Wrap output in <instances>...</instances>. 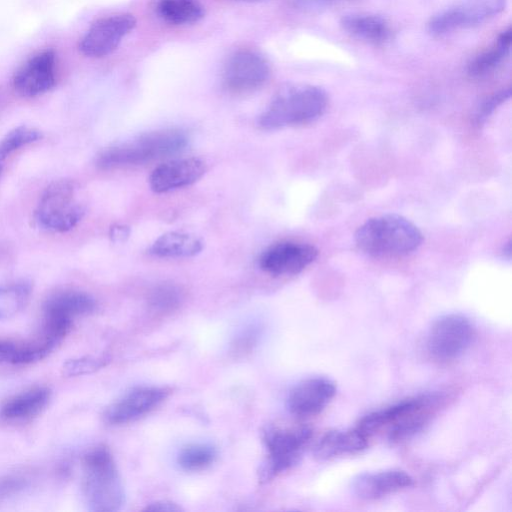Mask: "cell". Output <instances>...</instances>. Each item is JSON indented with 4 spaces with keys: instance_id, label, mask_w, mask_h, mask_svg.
Instances as JSON below:
<instances>
[{
    "instance_id": "6da1fadb",
    "label": "cell",
    "mask_w": 512,
    "mask_h": 512,
    "mask_svg": "<svg viewBox=\"0 0 512 512\" xmlns=\"http://www.w3.org/2000/svg\"><path fill=\"white\" fill-rule=\"evenodd\" d=\"M423 241L419 228L396 214L373 217L355 233L357 247L373 257H399L417 250Z\"/></svg>"
},
{
    "instance_id": "7a4b0ae2",
    "label": "cell",
    "mask_w": 512,
    "mask_h": 512,
    "mask_svg": "<svg viewBox=\"0 0 512 512\" xmlns=\"http://www.w3.org/2000/svg\"><path fill=\"white\" fill-rule=\"evenodd\" d=\"M438 402L439 397L436 395H421L402 400L366 415L356 428L368 440L385 430L389 440L401 441L409 438L425 425Z\"/></svg>"
},
{
    "instance_id": "3957f363",
    "label": "cell",
    "mask_w": 512,
    "mask_h": 512,
    "mask_svg": "<svg viewBox=\"0 0 512 512\" xmlns=\"http://www.w3.org/2000/svg\"><path fill=\"white\" fill-rule=\"evenodd\" d=\"M328 105L326 91L314 85H291L281 89L259 116L258 125L271 130L309 123Z\"/></svg>"
},
{
    "instance_id": "277c9868",
    "label": "cell",
    "mask_w": 512,
    "mask_h": 512,
    "mask_svg": "<svg viewBox=\"0 0 512 512\" xmlns=\"http://www.w3.org/2000/svg\"><path fill=\"white\" fill-rule=\"evenodd\" d=\"M188 144L185 132L168 128L148 132L136 139L104 149L97 156L101 169L140 165L182 151Z\"/></svg>"
},
{
    "instance_id": "5b68a950",
    "label": "cell",
    "mask_w": 512,
    "mask_h": 512,
    "mask_svg": "<svg viewBox=\"0 0 512 512\" xmlns=\"http://www.w3.org/2000/svg\"><path fill=\"white\" fill-rule=\"evenodd\" d=\"M82 489L89 510L114 512L124 503V488L110 451L98 446L83 458Z\"/></svg>"
},
{
    "instance_id": "8992f818",
    "label": "cell",
    "mask_w": 512,
    "mask_h": 512,
    "mask_svg": "<svg viewBox=\"0 0 512 512\" xmlns=\"http://www.w3.org/2000/svg\"><path fill=\"white\" fill-rule=\"evenodd\" d=\"M84 214V205L77 199L76 183L60 179L44 191L35 211V220L42 229L61 233L74 228Z\"/></svg>"
},
{
    "instance_id": "52a82bcc",
    "label": "cell",
    "mask_w": 512,
    "mask_h": 512,
    "mask_svg": "<svg viewBox=\"0 0 512 512\" xmlns=\"http://www.w3.org/2000/svg\"><path fill=\"white\" fill-rule=\"evenodd\" d=\"M310 438L311 430L306 426L268 427L263 437L267 460L262 468V479L268 480L297 464Z\"/></svg>"
},
{
    "instance_id": "ba28073f",
    "label": "cell",
    "mask_w": 512,
    "mask_h": 512,
    "mask_svg": "<svg viewBox=\"0 0 512 512\" xmlns=\"http://www.w3.org/2000/svg\"><path fill=\"white\" fill-rule=\"evenodd\" d=\"M506 0H457L433 15L427 23L429 33L441 36L474 27L500 14Z\"/></svg>"
},
{
    "instance_id": "9c48e42d",
    "label": "cell",
    "mask_w": 512,
    "mask_h": 512,
    "mask_svg": "<svg viewBox=\"0 0 512 512\" xmlns=\"http://www.w3.org/2000/svg\"><path fill=\"white\" fill-rule=\"evenodd\" d=\"M474 330L470 321L458 314L444 315L431 326L427 348L431 356L441 362L454 360L470 346Z\"/></svg>"
},
{
    "instance_id": "30bf717a",
    "label": "cell",
    "mask_w": 512,
    "mask_h": 512,
    "mask_svg": "<svg viewBox=\"0 0 512 512\" xmlns=\"http://www.w3.org/2000/svg\"><path fill=\"white\" fill-rule=\"evenodd\" d=\"M270 75V64L264 56L253 50H239L225 63L222 79L228 91L242 94L261 88Z\"/></svg>"
},
{
    "instance_id": "8fae6325",
    "label": "cell",
    "mask_w": 512,
    "mask_h": 512,
    "mask_svg": "<svg viewBox=\"0 0 512 512\" xmlns=\"http://www.w3.org/2000/svg\"><path fill=\"white\" fill-rule=\"evenodd\" d=\"M318 256V250L311 244L282 241L264 250L259 259V267L274 276L295 275L303 271Z\"/></svg>"
},
{
    "instance_id": "7c38bea8",
    "label": "cell",
    "mask_w": 512,
    "mask_h": 512,
    "mask_svg": "<svg viewBox=\"0 0 512 512\" xmlns=\"http://www.w3.org/2000/svg\"><path fill=\"white\" fill-rule=\"evenodd\" d=\"M135 26L136 19L131 14H116L99 19L86 32L79 49L88 57L109 55Z\"/></svg>"
},
{
    "instance_id": "4fadbf2b",
    "label": "cell",
    "mask_w": 512,
    "mask_h": 512,
    "mask_svg": "<svg viewBox=\"0 0 512 512\" xmlns=\"http://www.w3.org/2000/svg\"><path fill=\"white\" fill-rule=\"evenodd\" d=\"M167 395L168 391L162 387L133 388L106 409L104 419L110 425L133 422L157 408Z\"/></svg>"
},
{
    "instance_id": "5bb4252c",
    "label": "cell",
    "mask_w": 512,
    "mask_h": 512,
    "mask_svg": "<svg viewBox=\"0 0 512 512\" xmlns=\"http://www.w3.org/2000/svg\"><path fill=\"white\" fill-rule=\"evenodd\" d=\"M55 54L46 50L31 57L15 73L13 86L22 96L33 97L50 90L55 83Z\"/></svg>"
},
{
    "instance_id": "9a60e30c",
    "label": "cell",
    "mask_w": 512,
    "mask_h": 512,
    "mask_svg": "<svg viewBox=\"0 0 512 512\" xmlns=\"http://www.w3.org/2000/svg\"><path fill=\"white\" fill-rule=\"evenodd\" d=\"M335 385L329 379L312 377L302 380L289 393V411L297 417H308L321 412L335 395Z\"/></svg>"
},
{
    "instance_id": "2e32d148",
    "label": "cell",
    "mask_w": 512,
    "mask_h": 512,
    "mask_svg": "<svg viewBox=\"0 0 512 512\" xmlns=\"http://www.w3.org/2000/svg\"><path fill=\"white\" fill-rule=\"evenodd\" d=\"M206 170L205 162L199 158L176 159L155 168L149 177V184L154 192L165 193L195 183Z\"/></svg>"
},
{
    "instance_id": "e0dca14e",
    "label": "cell",
    "mask_w": 512,
    "mask_h": 512,
    "mask_svg": "<svg viewBox=\"0 0 512 512\" xmlns=\"http://www.w3.org/2000/svg\"><path fill=\"white\" fill-rule=\"evenodd\" d=\"M413 484L412 477L402 470H384L358 475L352 490L360 499L374 500L398 492Z\"/></svg>"
},
{
    "instance_id": "ac0fdd59",
    "label": "cell",
    "mask_w": 512,
    "mask_h": 512,
    "mask_svg": "<svg viewBox=\"0 0 512 512\" xmlns=\"http://www.w3.org/2000/svg\"><path fill=\"white\" fill-rule=\"evenodd\" d=\"M340 25L352 37L374 45L385 44L393 34L389 22L376 14H346L341 18Z\"/></svg>"
},
{
    "instance_id": "d6986e66",
    "label": "cell",
    "mask_w": 512,
    "mask_h": 512,
    "mask_svg": "<svg viewBox=\"0 0 512 512\" xmlns=\"http://www.w3.org/2000/svg\"><path fill=\"white\" fill-rule=\"evenodd\" d=\"M51 391L36 386L7 399L0 408V416L6 421L18 422L31 419L47 406Z\"/></svg>"
},
{
    "instance_id": "ffe728a7",
    "label": "cell",
    "mask_w": 512,
    "mask_h": 512,
    "mask_svg": "<svg viewBox=\"0 0 512 512\" xmlns=\"http://www.w3.org/2000/svg\"><path fill=\"white\" fill-rule=\"evenodd\" d=\"M368 445V439L355 427L345 431H329L315 444L314 455L320 460L354 454Z\"/></svg>"
},
{
    "instance_id": "44dd1931",
    "label": "cell",
    "mask_w": 512,
    "mask_h": 512,
    "mask_svg": "<svg viewBox=\"0 0 512 512\" xmlns=\"http://www.w3.org/2000/svg\"><path fill=\"white\" fill-rule=\"evenodd\" d=\"M96 308L94 298L78 290H62L50 295L44 303V316H55L73 320L76 316L88 315Z\"/></svg>"
},
{
    "instance_id": "7402d4cb",
    "label": "cell",
    "mask_w": 512,
    "mask_h": 512,
    "mask_svg": "<svg viewBox=\"0 0 512 512\" xmlns=\"http://www.w3.org/2000/svg\"><path fill=\"white\" fill-rule=\"evenodd\" d=\"M511 27L503 30L495 41L485 50L475 55L467 66L473 77H484L496 70L510 54Z\"/></svg>"
},
{
    "instance_id": "603a6c76",
    "label": "cell",
    "mask_w": 512,
    "mask_h": 512,
    "mask_svg": "<svg viewBox=\"0 0 512 512\" xmlns=\"http://www.w3.org/2000/svg\"><path fill=\"white\" fill-rule=\"evenodd\" d=\"M202 249V241L196 236L185 232L171 231L157 238L149 252L162 258H182L195 256Z\"/></svg>"
},
{
    "instance_id": "cb8c5ba5",
    "label": "cell",
    "mask_w": 512,
    "mask_h": 512,
    "mask_svg": "<svg viewBox=\"0 0 512 512\" xmlns=\"http://www.w3.org/2000/svg\"><path fill=\"white\" fill-rule=\"evenodd\" d=\"M157 12L163 20L176 25L198 22L205 14L197 0H159Z\"/></svg>"
},
{
    "instance_id": "d4e9b609",
    "label": "cell",
    "mask_w": 512,
    "mask_h": 512,
    "mask_svg": "<svg viewBox=\"0 0 512 512\" xmlns=\"http://www.w3.org/2000/svg\"><path fill=\"white\" fill-rule=\"evenodd\" d=\"M31 290V283L26 280L0 284V319L18 314L27 304Z\"/></svg>"
},
{
    "instance_id": "484cf974",
    "label": "cell",
    "mask_w": 512,
    "mask_h": 512,
    "mask_svg": "<svg viewBox=\"0 0 512 512\" xmlns=\"http://www.w3.org/2000/svg\"><path fill=\"white\" fill-rule=\"evenodd\" d=\"M216 449L209 444H191L178 454V464L186 471H200L214 463Z\"/></svg>"
},
{
    "instance_id": "4316f807",
    "label": "cell",
    "mask_w": 512,
    "mask_h": 512,
    "mask_svg": "<svg viewBox=\"0 0 512 512\" xmlns=\"http://www.w3.org/2000/svg\"><path fill=\"white\" fill-rule=\"evenodd\" d=\"M42 138V132L34 127L21 125L9 131L0 139V161L22 146Z\"/></svg>"
},
{
    "instance_id": "83f0119b",
    "label": "cell",
    "mask_w": 512,
    "mask_h": 512,
    "mask_svg": "<svg viewBox=\"0 0 512 512\" xmlns=\"http://www.w3.org/2000/svg\"><path fill=\"white\" fill-rule=\"evenodd\" d=\"M182 297L181 290L174 284H160L150 292L148 303L156 311L170 312L180 305Z\"/></svg>"
},
{
    "instance_id": "f1b7e54d",
    "label": "cell",
    "mask_w": 512,
    "mask_h": 512,
    "mask_svg": "<svg viewBox=\"0 0 512 512\" xmlns=\"http://www.w3.org/2000/svg\"><path fill=\"white\" fill-rule=\"evenodd\" d=\"M106 357H81L67 361L63 371L68 376H80L97 371L107 364Z\"/></svg>"
},
{
    "instance_id": "f546056e",
    "label": "cell",
    "mask_w": 512,
    "mask_h": 512,
    "mask_svg": "<svg viewBox=\"0 0 512 512\" xmlns=\"http://www.w3.org/2000/svg\"><path fill=\"white\" fill-rule=\"evenodd\" d=\"M511 95L510 87L504 88L488 97L479 107L476 113V123L481 125L495 111L497 107L506 102Z\"/></svg>"
},
{
    "instance_id": "4dcf8cb0",
    "label": "cell",
    "mask_w": 512,
    "mask_h": 512,
    "mask_svg": "<svg viewBox=\"0 0 512 512\" xmlns=\"http://www.w3.org/2000/svg\"><path fill=\"white\" fill-rule=\"evenodd\" d=\"M24 485L25 479L20 477L9 476L0 479V499L14 494L18 490L22 489Z\"/></svg>"
},
{
    "instance_id": "1f68e13d",
    "label": "cell",
    "mask_w": 512,
    "mask_h": 512,
    "mask_svg": "<svg viewBox=\"0 0 512 512\" xmlns=\"http://www.w3.org/2000/svg\"><path fill=\"white\" fill-rule=\"evenodd\" d=\"M343 0H296L300 7L310 10L329 7Z\"/></svg>"
},
{
    "instance_id": "d6a6232c",
    "label": "cell",
    "mask_w": 512,
    "mask_h": 512,
    "mask_svg": "<svg viewBox=\"0 0 512 512\" xmlns=\"http://www.w3.org/2000/svg\"><path fill=\"white\" fill-rule=\"evenodd\" d=\"M17 344L0 340V363H11Z\"/></svg>"
},
{
    "instance_id": "836d02e7",
    "label": "cell",
    "mask_w": 512,
    "mask_h": 512,
    "mask_svg": "<svg viewBox=\"0 0 512 512\" xmlns=\"http://www.w3.org/2000/svg\"><path fill=\"white\" fill-rule=\"evenodd\" d=\"M146 510H149V511H168V512H172V511H180L181 508L179 506H177L173 502L157 501V502H154V503H151L150 505H148L146 507Z\"/></svg>"
},
{
    "instance_id": "e575fe53",
    "label": "cell",
    "mask_w": 512,
    "mask_h": 512,
    "mask_svg": "<svg viewBox=\"0 0 512 512\" xmlns=\"http://www.w3.org/2000/svg\"><path fill=\"white\" fill-rule=\"evenodd\" d=\"M130 234V230L125 225H115L110 230V237L115 242H124Z\"/></svg>"
},
{
    "instance_id": "d590c367",
    "label": "cell",
    "mask_w": 512,
    "mask_h": 512,
    "mask_svg": "<svg viewBox=\"0 0 512 512\" xmlns=\"http://www.w3.org/2000/svg\"><path fill=\"white\" fill-rule=\"evenodd\" d=\"M502 254L505 258L510 259L511 256V240L509 239L508 242L503 246Z\"/></svg>"
},
{
    "instance_id": "8d00e7d4",
    "label": "cell",
    "mask_w": 512,
    "mask_h": 512,
    "mask_svg": "<svg viewBox=\"0 0 512 512\" xmlns=\"http://www.w3.org/2000/svg\"><path fill=\"white\" fill-rule=\"evenodd\" d=\"M235 1H242V2H258L262 0H235Z\"/></svg>"
},
{
    "instance_id": "74e56055",
    "label": "cell",
    "mask_w": 512,
    "mask_h": 512,
    "mask_svg": "<svg viewBox=\"0 0 512 512\" xmlns=\"http://www.w3.org/2000/svg\"><path fill=\"white\" fill-rule=\"evenodd\" d=\"M1 171H2V165L0 164V174H1Z\"/></svg>"
}]
</instances>
